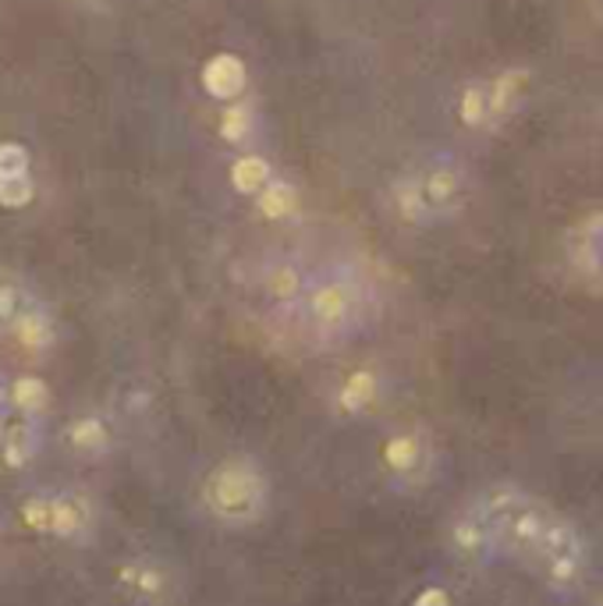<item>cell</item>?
Returning <instances> with one entry per match:
<instances>
[{"label": "cell", "instance_id": "2", "mask_svg": "<svg viewBox=\"0 0 603 606\" xmlns=\"http://www.w3.org/2000/svg\"><path fill=\"white\" fill-rule=\"evenodd\" d=\"M15 337L25 344V348H47L50 344V323L44 320V316L25 312L15 320Z\"/></svg>", "mask_w": 603, "mask_h": 606}, {"label": "cell", "instance_id": "1", "mask_svg": "<svg viewBox=\"0 0 603 606\" xmlns=\"http://www.w3.org/2000/svg\"><path fill=\"white\" fill-rule=\"evenodd\" d=\"M47 397H50V391L39 376H19L15 387H11V401H15L22 411H39L47 405Z\"/></svg>", "mask_w": 603, "mask_h": 606}, {"label": "cell", "instance_id": "6", "mask_svg": "<svg viewBox=\"0 0 603 606\" xmlns=\"http://www.w3.org/2000/svg\"><path fill=\"white\" fill-rule=\"evenodd\" d=\"M25 171H29V153L15 143L0 146V177H22Z\"/></svg>", "mask_w": 603, "mask_h": 606}, {"label": "cell", "instance_id": "3", "mask_svg": "<svg viewBox=\"0 0 603 606\" xmlns=\"http://www.w3.org/2000/svg\"><path fill=\"white\" fill-rule=\"evenodd\" d=\"M82 525H86V507H82L78 500H53V525H50V532L75 535Z\"/></svg>", "mask_w": 603, "mask_h": 606}, {"label": "cell", "instance_id": "9", "mask_svg": "<svg viewBox=\"0 0 603 606\" xmlns=\"http://www.w3.org/2000/svg\"><path fill=\"white\" fill-rule=\"evenodd\" d=\"M19 312V292L15 287H0V320H11Z\"/></svg>", "mask_w": 603, "mask_h": 606}, {"label": "cell", "instance_id": "5", "mask_svg": "<svg viewBox=\"0 0 603 606\" xmlns=\"http://www.w3.org/2000/svg\"><path fill=\"white\" fill-rule=\"evenodd\" d=\"M36 196V185L29 177H0V206H8V210H19V206H29Z\"/></svg>", "mask_w": 603, "mask_h": 606}, {"label": "cell", "instance_id": "10", "mask_svg": "<svg viewBox=\"0 0 603 606\" xmlns=\"http://www.w3.org/2000/svg\"><path fill=\"white\" fill-rule=\"evenodd\" d=\"M0 440H4V419H0Z\"/></svg>", "mask_w": 603, "mask_h": 606}, {"label": "cell", "instance_id": "11", "mask_svg": "<svg viewBox=\"0 0 603 606\" xmlns=\"http://www.w3.org/2000/svg\"><path fill=\"white\" fill-rule=\"evenodd\" d=\"M0 401H4V387H0Z\"/></svg>", "mask_w": 603, "mask_h": 606}, {"label": "cell", "instance_id": "4", "mask_svg": "<svg viewBox=\"0 0 603 606\" xmlns=\"http://www.w3.org/2000/svg\"><path fill=\"white\" fill-rule=\"evenodd\" d=\"M33 454V430L29 425H15V430H8V440H4V461L8 468H22L29 461Z\"/></svg>", "mask_w": 603, "mask_h": 606}, {"label": "cell", "instance_id": "8", "mask_svg": "<svg viewBox=\"0 0 603 606\" xmlns=\"http://www.w3.org/2000/svg\"><path fill=\"white\" fill-rule=\"evenodd\" d=\"M22 518H25V525H29V529L47 532V529L53 525V504H47V500H29V504H25Z\"/></svg>", "mask_w": 603, "mask_h": 606}, {"label": "cell", "instance_id": "7", "mask_svg": "<svg viewBox=\"0 0 603 606\" xmlns=\"http://www.w3.org/2000/svg\"><path fill=\"white\" fill-rule=\"evenodd\" d=\"M107 440L103 433V422H96V419H82L72 425V444L75 447H100Z\"/></svg>", "mask_w": 603, "mask_h": 606}]
</instances>
